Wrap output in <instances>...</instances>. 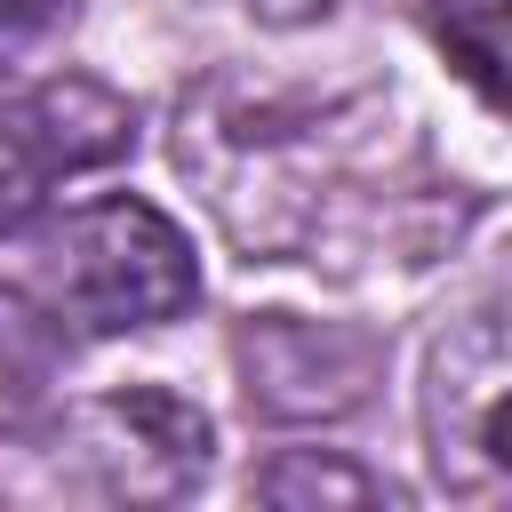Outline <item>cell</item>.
Here are the masks:
<instances>
[{"label":"cell","mask_w":512,"mask_h":512,"mask_svg":"<svg viewBox=\"0 0 512 512\" xmlns=\"http://www.w3.org/2000/svg\"><path fill=\"white\" fill-rule=\"evenodd\" d=\"M256 8V24H272V32H304V24H320L336 0H248Z\"/></svg>","instance_id":"11"},{"label":"cell","mask_w":512,"mask_h":512,"mask_svg":"<svg viewBox=\"0 0 512 512\" xmlns=\"http://www.w3.org/2000/svg\"><path fill=\"white\" fill-rule=\"evenodd\" d=\"M56 376H64V320L32 288L0 280V448L48 416Z\"/></svg>","instance_id":"7"},{"label":"cell","mask_w":512,"mask_h":512,"mask_svg":"<svg viewBox=\"0 0 512 512\" xmlns=\"http://www.w3.org/2000/svg\"><path fill=\"white\" fill-rule=\"evenodd\" d=\"M376 152V112L352 104H288L240 80H208L184 96L176 160L208 184V208L248 256H296L320 248L336 192Z\"/></svg>","instance_id":"1"},{"label":"cell","mask_w":512,"mask_h":512,"mask_svg":"<svg viewBox=\"0 0 512 512\" xmlns=\"http://www.w3.org/2000/svg\"><path fill=\"white\" fill-rule=\"evenodd\" d=\"M256 496L280 512H352V504H384V480L328 456V448H280L256 472Z\"/></svg>","instance_id":"8"},{"label":"cell","mask_w":512,"mask_h":512,"mask_svg":"<svg viewBox=\"0 0 512 512\" xmlns=\"http://www.w3.org/2000/svg\"><path fill=\"white\" fill-rule=\"evenodd\" d=\"M504 392H512V344H504V312L480 304L464 312L432 360H424V448H432V480L448 496H488L512 472L504 448Z\"/></svg>","instance_id":"5"},{"label":"cell","mask_w":512,"mask_h":512,"mask_svg":"<svg viewBox=\"0 0 512 512\" xmlns=\"http://www.w3.org/2000/svg\"><path fill=\"white\" fill-rule=\"evenodd\" d=\"M216 432L168 384H120L48 424V472L104 504H176L208 480Z\"/></svg>","instance_id":"3"},{"label":"cell","mask_w":512,"mask_h":512,"mask_svg":"<svg viewBox=\"0 0 512 512\" xmlns=\"http://www.w3.org/2000/svg\"><path fill=\"white\" fill-rule=\"evenodd\" d=\"M136 152V104L88 72L0 96V232H32L64 184Z\"/></svg>","instance_id":"4"},{"label":"cell","mask_w":512,"mask_h":512,"mask_svg":"<svg viewBox=\"0 0 512 512\" xmlns=\"http://www.w3.org/2000/svg\"><path fill=\"white\" fill-rule=\"evenodd\" d=\"M64 16H72V0H0V72L16 56H32Z\"/></svg>","instance_id":"10"},{"label":"cell","mask_w":512,"mask_h":512,"mask_svg":"<svg viewBox=\"0 0 512 512\" xmlns=\"http://www.w3.org/2000/svg\"><path fill=\"white\" fill-rule=\"evenodd\" d=\"M432 40L496 112L504 104V0H432Z\"/></svg>","instance_id":"9"},{"label":"cell","mask_w":512,"mask_h":512,"mask_svg":"<svg viewBox=\"0 0 512 512\" xmlns=\"http://www.w3.org/2000/svg\"><path fill=\"white\" fill-rule=\"evenodd\" d=\"M248 408L272 424H336L368 400L384 376V344L352 320H296V312H248L232 336Z\"/></svg>","instance_id":"6"},{"label":"cell","mask_w":512,"mask_h":512,"mask_svg":"<svg viewBox=\"0 0 512 512\" xmlns=\"http://www.w3.org/2000/svg\"><path fill=\"white\" fill-rule=\"evenodd\" d=\"M200 264L192 240L136 192L88 200L40 240V304L88 336H136L192 312Z\"/></svg>","instance_id":"2"}]
</instances>
